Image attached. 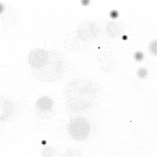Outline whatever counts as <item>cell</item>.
Wrapping results in <instances>:
<instances>
[{
  "mask_svg": "<svg viewBox=\"0 0 157 157\" xmlns=\"http://www.w3.org/2000/svg\"><path fill=\"white\" fill-rule=\"evenodd\" d=\"M36 107L39 112L43 113H47L53 109L54 101L48 96H43L36 101Z\"/></svg>",
  "mask_w": 157,
  "mask_h": 157,
  "instance_id": "4",
  "label": "cell"
},
{
  "mask_svg": "<svg viewBox=\"0 0 157 157\" xmlns=\"http://www.w3.org/2000/svg\"><path fill=\"white\" fill-rule=\"evenodd\" d=\"M118 16H119V13H118V11L113 10L110 12V17L112 18H113V19H115V18H117Z\"/></svg>",
  "mask_w": 157,
  "mask_h": 157,
  "instance_id": "9",
  "label": "cell"
},
{
  "mask_svg": "<svg viewBox=\"0 0 157 157\" xmlns=\"http://www.w3.org/2000/svg\"><path fill=\"white\" fill-rule=\"evenodd\" d=\"M148 50H149V52L151 53V54H152V55L154 56L157 55V40L156 39H154V40H152V41L149 43Z\"/></svg>",
  "mask_w": 157,
  "mask_h": 157,
  "instance_id": "6",
  "label": "cell"
},
{
  "mask_svg": "<svg viewBox=\"0 0 157 157\" xmlns=\"http://www.w3.org/2000/svg\"><path fill=\"white\" fill-rule=\"evenodd\" d=\"M32 73L44 82H54L63 74V62L61 55L55 51L35 48L27 56Z\"/></svg>",
  "mask_w": 157,
  "mask_h": 157,
  "instance_id": "1",
  "label": "cell"
},
{
  "mask_svg": "<svg viewBox=\"0 0 157 157\" xmlns=\"http://www.w3.org/2000/svg\"><path fill=\"white\" fill-rule=\"evenodd\" d=\"M68 131L71 138L74 140H84L90 132V125L89 122L84 118H74L68 124Z\"/></svg>",
  "mask_w": 157,
  "mask_h": 157,
  "instance_id": "3",
  "label": "cell"
},
{
  "mask_svg": "<svg viewBox=\"0 0 157 157\" xmlns=\"http://www.w3.org/2000/svg\"><path fill=\"white\" fill-rule=\"evenodd\" d=\"M98 87L95 82L85 78L71 81L65 86L64 97L68 107L73 112L89 109L95 103Z\"/></svg>",
  "mask_w": 157,
  "mask_h": 157,
  "instance_id": "2",
  "label": "cell"
},
{
  "mask_svg": "<svg viewBox=\"0 0 157 157\" xmlns=\"http://www.w3.org/2000/svg\"><path fill=\"white\" fill-rule=\"evenodd\" d=\"M137 75L140 78H146L147 76L148 75V70L145 69L144 68H141L137 71Z\"/></svg>",
  "mask_w": 157,
  "mask_h": 157,
  "instance_id": "7",
  "label": "cell"
},
{
  "mask_svg": "<svg viewBox=\"0 0 157 157\" xmlns=\"http://www.w3.org/2000/svg\"><path fill=\"white\" fill-rule=\"evenodd\" d=\"M134 58L136 61L141 62L144 59V54L141 51H137L134 54Z\"/></svg>",
  "mask_w": 157,
  "mask_h": 157,
  "instance_id": "8",
  "label": "cell"
},
{
  "mask_svg": "<svg viewBox=\"0 0 157 157\" xmlns=\"http://www.w3.org/2000/svg\"><path fill=\"white\" fill-rule=\"evenodd\" d=\"M81 3L82 4V5H88V4L90 3V1H83V0H82V1H81Z\"/></svg>",
  "mask_w": 157,
  "mask_h": 157,
  "instance_id": "10",
  "label": "cell"
},
{
  "mask_svg": "<svg viewBox=\"0 0 157 157\" xmlns=\"http://www.w3.org/2000/svg\"><path fill=\"white\" fill-rule=\"evenodd\" d=\"M106 32H107L108 35L112 37H118L121 34L122 32V28L120 27V25L112 22L109 23L106 27Z\"/></svg>",
  "mask_w": 157,
  "mask_h": 157,
  "instance_id": "5",
  "label": "cell"
}]
</instances>
